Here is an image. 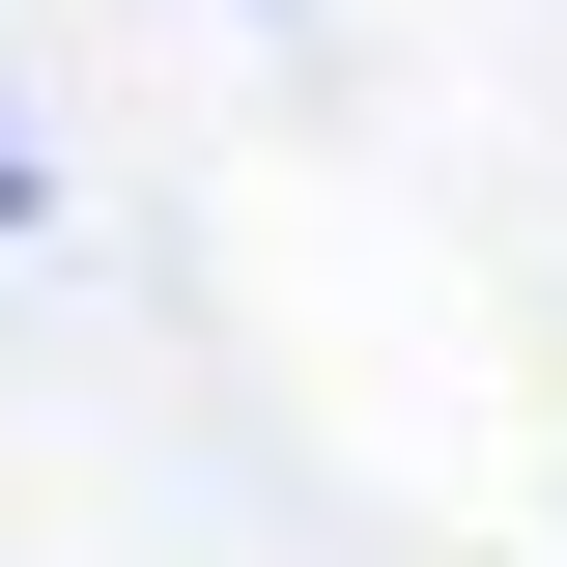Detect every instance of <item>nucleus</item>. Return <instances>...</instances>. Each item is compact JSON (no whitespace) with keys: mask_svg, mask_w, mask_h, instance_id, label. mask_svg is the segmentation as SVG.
<instances>
[{"mask_svg":"<svg viewBox=\"0 0 567 567\" xmlns=\"http://www.w3.org/2000/svg\"><path fill=\"white\" fill-rule=\"evenodd\" d=\"M0 227H29V142H0Z\"/></svg>","mask_w":567,"mask_h":567,"instance_id":"nucleus-1","label":"nucleus"}]
</instances>
